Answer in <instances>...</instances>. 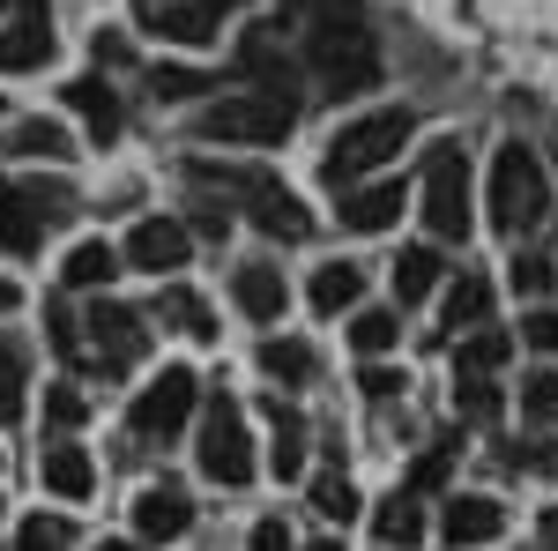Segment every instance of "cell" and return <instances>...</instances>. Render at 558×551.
I'll use <instances>...</instances> for the list:
<instances>
[{
    "instance_id": "obj_1",
    "label": "cell",
    "mask_w": 558,
    "mask_h": 551,
    "mask_svg": "<svg viewBox=\"0 0 558 551\" xmlns=\"http://www.w3.org/2000/svg\"><path fill=\"white\" fill-rule=\"evenodd\" d=\"M305 68L328 83V97H357L380 83V45L350 0H313L305 15Z\"/></svg>"
},
{
    "instance_id": "obj_2",
    "label": "cell",
    "mask_w": 558,
    "mask_h": 551,
    "mask_svg": "<svg viewBox=\"0 0 558 551\" xmlns=\"http://www.w3.org/2000/svg\"><path fill=\"white\" fill-rule=\"evenodd\" d=\"M194 179L202 187H216L223 202H239V209L254 216L268 239H305L313 231V216L299 209V194L276 179V171H239V165H194Z\"/></svg>"
},
{
    "instance_id": "obj_3",
    "label": "cell",
    "mask_w": 558,
    "mask_h": 551,
    "mask_svg": "<svg viewBox=\"0 0 558 551\" xmlns=\"http://www.w3.org/2000/svg\"><path fill=\"white\" fill-rule=\"evenodd\" d=\"M299 128V97L291 89H239V97H216V105H202V120H194V134L202 142H283V134Z\"/></svg>"
},
{
    "instance_id": "obj_4",
    "label": "cell",
    "mask_w": 558,
    "mask_h": 551,
    "mask_svg": "<svg viewBox=\"0 0 558 551\" xmlns=\"http://www.w3.org/2000/svg\"><path fill=\"white\" fill-rule=\"evenodd\" d=\"M410 134H417V120H410L402 105H387V112H365V120H350V128L328 142V157H320L328 187H336V194H350V187H357L365 171H380L387 157H395V149L410 142Z\"/></svg>"
},
{
    "instance_id": "obj_5",
    "label": "cell",
    "mask_w": 558,
    "mask_h": 551,
    "mask_svg": "<svg viewBox=\"0 0 558 551\" xmlns=\"http://www.w3.org/2000/svg\"><path fill=\"white\" fill-rule=\"evenodd\" d=\"M544 209H551V179L536 165V149L507 142L499 165H492V224H499L507 239H521L529 224H544Z\"/></svg>"
},
{
    "instance_id": "obj_6",
    "label": "cell",
    "mask_w": 558,
    "mask_h": 551,
    "mask_svg": "<svg viewBox=\"0 0 558 551\" xmlns=\"http://www.w3.org/2000/svg\"><path fill=\"white\" fill-rule=\"evenodd\" d=\"M68 209H75L68 187H45V179H0V247L31 254Z\"/></svg>"
},
{
    "instance_id": "obj_7",
    "label": "cell",
    "mask_w": 558,
    "mask_h": 551,
    "mask_svg": "<svg viewBox=\"0 0 558 551\" xmlns=\"http://www.w3.org/2000/svg\"><path fill=\"white\" fill-rule=\"evenodd\" d=\"M202 477L223 484V492L254 484V440H246V418H239L231 395H216L209 418H202Z\"/></svg>"
},
{
    "instance_id": "obj_8",
    "label": "cell",
    "mask_w": 558,
    "mask_h": 551,
    "mask_svg": "<svg viewBox=\"0 0 558 551\" xmlns=\"http://www.w3.org/2000/svg\"><path fill=\"white\" fill-rule=\"evenodd\" d=\"M425 224H432V239H470V165H462V142H439V149H432Z\"/></svg>"
},
{
    "instance_id": "obj_9",
    "label": "cell",
    "mask_w": 558,
    "mask_h": 551,
    "mask_svg": "<svg viewBox=\"0 0 558 551\" xmlns=\"http://www.w3.org/2000/svg\"><path fill=\"white\" fill-rule=\"evenodd\" d=\"M194 395H202V381L186 366H165V381H149L134 395V418H128L134 440H179L186 418H194Z\"/></svg>"
},
{
    "instance_id": "obj_10",
    "label": "cell",
    "mask_w": 558,
    "mask_h": 551,
    "mask_svg": "<svg viewBox=\"0 0 558 551\" xmlns=\"http://www.w3.org/2000/svg\"><path fill=\"white\" fill-rule=\"evenodd\" d=\"M89 350H97V366H105V373L142 366V350H149L142 313H134V306H112V298H97V306H89Z\"/></svg>"
},
{
    "instance_id": "obj_11",
    "label": "cell",
    "mask_w": 558,
    "mask_h": 551,
    "mask_svg": "<svg viewBox=\"0 0 558 551\" xmlns=\"http://www.w3.org/2000/svg\"><path fill=\"white\" fill-rule=\"evenodd\" d=\"M134 8H142V31H157V38L209 45L223 8H239V0H134Z\"/></svg>"
},
{
    "instance_id": "obj_12",
    "label": "cell",
    "mask_w": 558,
    "mask_h": 551,
    "mask_svg": "<svg viewBox=\"0 0 558 551\" xmlns=\"http://www.w3.org/2000/svg\"><path fill=\"white\" fill-rule=\"evenodd\" d=\"M45 60H52V8L45 0H23L15 23L0 31V75H31Z\"/></svg>"
},
{
    "instance_id": "obj_13",
    "label": "cell",
    "mask_w": 558,
    "mask_h": 551,
    "mask_svg": "<svg viewBox=\"0 0 558 551\" xmlns=\"http://www.w3.org/2000/svg\"><path fill=\"white\" fill-rule=\"evenodd\" d=\"M186 529H194V500L179 492L172 477H165V484H149V492L134 500V537H142V544H179Z\"/></svg>"
},
{
    "instance_id": "obj_14",
    "label": "cell",
    "mask_w": 558,
    "mask_h": 551,
    "mask_svg": "<svg viewBox=\"0 0 558 551\" xmlns=\"http://www.w3.org/2000/svg\"><path fill=\"white\" fill-rule=\"evenodd\" d=\"M186 254H194V239H186V224H172V216H142V224L128 231V261H134V268H149V276L179 268Z\"/></svg>"
},
{
    "instance_id": "obj_15",
    "label": "cell",
    "mask_w": 558,
    "mask_h": 551,
    "mask_svg": "<svg viewBox=\"0 0 558 551\" xmlns=\"http://www.w3.org/2000/svg\"><path fill=\"white\" fill-rule=\"evenodd\" d=\"M439 529H447V544H492V537H499V529H507V507H499V500H447V514H439Z\"/></svg>"
},
{
    "instance_id": "obj_16",
    "label": "cell",
    "mask_w": 558,
    "mask_h": 551,
    "mask_svg": "<svg viewBox=\"0 0 558 551\" xmlns=\"http://www.w3.org/2000/svg\"><path fill=\"white\" fill-rule=\"evenodd\" d=\"M38 477H45V492H60V500H89V492H97V469H89V455L75 440H52Z\"/></svg>"
},
{
    "instance_id": "obj_17",
    "label": "cell",
    "mask_w": 558,
    "mask_h": 551,
    "mask_svg": "<svg viewBox=\"0 0 558 551\" xmlns=\"http://www.w3.org/2000/svg\"><path fill=\"white\" fill-rule=\"evenodd\" d=\"M268 469H276L283 484H291V477L305 469V418L291 410V403H283V395L268 403Z\"/></svg>"
},
{
    "instance_id": "obj_18",
    "label": "cell",
    "mask_w": 558,
    "mask_h": 551,
    "mask_svg": "<svg viewBox=\"0 0 558 551\" xmlns=\"http://www.w3.org/2000/svg\"><path fill=\"white\" fill-rule=\"evenodd\" d=\"M402 216V179H380V187H350L343 194V224L350 231H387Z\"/></svg>"
},
{
    "instance_id": "obj_19",
    "label": "cell",
    "mask_w": 558,
    "mask_h": 551,
    "mask_svg": "<svg viewBox=\"0 0 558 551\" xmlns=\"http://www.w3.org/2000/svg\"><path fill=\"white\" fill-rule=\"evenodd\" d=\"M231 298H239V313L246 321H276L283 313V268H268V261H254V268H239V284H231Z\"/></svg>"
},
{
    "instance_id": "obj_20",
    "label": "cell",
    "mask_w": 558,
    "mask_h": 551,
    "mask_svg": "<svg viewBox=\"0 0 558 551\" xmlns=\"http://www.w3.org/2000/svg\"><path fill=\"white\" fill-rule=\"evenodd\" d=\"M68 105L89 120V134H97V142H112V134H120V89H112V83L83 75V83H68Z\"/></svg>"
},
{
    "instance_id": "obj_21",
    "label": "cell",
    "mask_w": 558,
    "mask_h": 551,
    "mask_svg": "<svg viewBox=\"0 0 558 551\" xmlns=\"http://www.w3.org/2000/svg\"><path fill=\"white\" fill-rule=\"evenodd\" d=\"M260 373L283 381V387H305V381H313V350H305L299 336H268V343H260Z\"/></svg>"
},
{
    "instance_id": "obj_22",
    "label": "cell",
    "mask_w": 558,
    "mask_h": 551,
    "mask_svg": "<svg viewBox=\"0 0 558 551\" xmlns=\"http://www.w3.org/2000/svg\"><path fill=\"white\" fill-rule=\"evenodd\" d=\"M365 298V276L350 268V261H328L320 276H313V313H350Z\"/></svg>"
},
{
    "instance_id": "obj_23",
    "label": "cell",
    "mask_w": 558,
    "mask_h": 551,
    "mask_svg": "<svg viewBox=\"0 0 558 551\" xmlns=\"http://www.w3.org/2000/svg\"><path fill=\"white\" fill-rule=\"evenodd\" d=\"M373 529H380V544H387V551H410L417 537H425V507H417L410 492H395V500L373 514Z\"/></svg>"
},
{
    "instance_id": "obj_24",
    "label": "cell",
    "mask_w": 558,
    "mask_h": 551,
    "mask_svg": "<svg viewBox=\"0 0 558 551\" xmlns=\"http://www.w3.org/2000/svg\"><path fill=\"white\" fill-rule=\"evenodd\" d=\"M507 350H514V343L499 336V328H476V336L462 343V358H454V381H492V373L507 366Z\"/></svg>"
},
{
    "instance_id": "obj_25",
    "label": "cell",
    "mask_w": 558,
    "mask_h": 551,
    "mask_svg": "<svg viewBox=\"0 0 558 551\" xmlns=\"http://www.w3.org/2000/svg\"><path fill=\"white\" fill-rule=\"evenodd\" d=\"M157 321H165V328H179V336H194V343H209V336H216L209 306H202L194 291H179V284H172L165 298H157Z\"/></svg>"
},
{
    "instance_id": "obj_26",
    "label": "cell",
    "mask_w": 558,
    "mask_h": 551,
    "mask_svg": "<svg viewBox=\"0 0 558 551\" xmlns=\"http://www.w3.org/2000/svg\"><path fill=\"white\" fill-rule=\"evenodd\" d=\"M60 276H68L75 291H97V284H112V276H120V254H112L105 239H89V247H75V254H68V268H60Z\"/></svg>"
},
{
    "instance_id": "obj_27",
    "label": "cell",
    "mask_w": 558,
    "mask_h": 551,
    "mask_svg": "<svg viewBox=\"0 0 558 551\" xmlns=\"http://www.w3.org/2000/svg\"><path fill=\"white\" fill-rule=\"evenodd\" d=\"M484 313H492V284H484V276H454V291H447V328H484Z\"/></svg>"
},
{
    "instance_id": "obj_28",
    "label": "cell",
    "mask_w": 558,
    "mask_h": 551,
    "mask_svg": "<svg viewBox=\"0 0 558 551\" xmlns=\"http://www.w3.org/2000/svg\"><path fill=\"white\" fill-rule=\"evenodd\" d=\"M432 284H439V254H432V247H410V254L395 261V298H402V306H417Z\"/></svg>"
},
{
    "instance_id": "obj_29",
    "label": "cell",
    "mask_w": 558,
    "mask_h": 551,
    "mask_svg": "<svg viewBox=\"0 0 558 551\" xmlns=\"http://www.w3.org/2000/svg\"><path fill=\"white\" fill-rule=\"evenodd\" d=\"M8 157H52V165H60V157H75V149H68V134L52 128V120H23V128L8 134Z\"/></svg>"
},
{
    "instance_id": "obj_30",
    "label": "cell",
    "mask_w": 558,
    "mask_h": 551,
    "mask_svg": "<svg viewBox=\"0 0 558 551\" xmlns=\"http://www.w3.org/2000/svg\"><path fill=\"white\" fill-rule=\"evenodd\" d=\"M23 387H31L23 343H0V424H15V418H23Z\"/></svg>"
},
{
    "instance_id": "obj_31",
    "label": "cell",
    "mask_w": 558,
    "mask_h": 551,
    "mask_svg": "<svg viewBox=\"0 0 558 551\" xmlns=\"http://www.w3.org/2000/svg\"><path fill=\"white\" fill-rule=\"evenodd\" d=\"M521 418L558 424V366H544V373H529V381H521Z\"/></svg>"
},
{
    "instance_id": "obj_32",
    "label": "cell",
    "mask_w": 558,
    "mask_h": 551,
    "mask_svg": "<svg viewBox=\"0 0 558 551\" xmlns=\"http://www.w3.org/2000/svg\"><path fill=\"white\" fill-rule=\"evenodd\" d=\"M395 336H402V321H395V313H380V306L350 321V343H357L365 358H380V350H395Z\"/></svg>"
},
{
    "instance_id": "obj_33",
    "label": "cell",
    "mask_w": 558,
    "mask_h": 551,
    "mask_svg": "<svg viewBox=\"0 0 558 551\" xmlns=\"http://www.w3.org/2000/svg\"><path fill=\"white\" fill-rule=\"evenodd\" d=\"M313 507L328 514V522H350V514H357V492H350L343 469H320V477H313Z\"/></svg>"
},
{
    "instance_id": "obj_34",
    "label": "cell",
    "mask_w": 558,
    "mask_h": 551,
    "mask_svg": "<svg viewBox=\"0 0 558 551\" xmlns=\"http://www.w3.org/2000/svg\"><path fill=\"white\" fill-rule=\"evenodd\" d=\"M75 544V529L60 522V514H31L23 529H15V551H68Z\"/></svg>"
},
{
    "instance_id": "obj_35",
    "label": "cell",
    "mask_w": 558,
    "mask_h": 551,
    "mask_svg": "<svg viewBox=\"0 0 558 551\" xmlns=\"http://www.w3.org/2000/svg\"><path fill=\"white\" fill-rule=\"evenodd\" d=\"M454 403H462V418H470V424L499 418V387H492V381H454Z\"/></svg>"
},
{
    "instance_id": "obj_36",
    "label": "cell",
    "mask_w": 558,
    "mask_h": 551,
    "mask_svg": "<svg viewBox=\"0 0 558 551\" xmlns=\"http://www.w3.org/2000/svg\"><path fill=\"white\" fill-rule=\"evenodd\" d=\"M447 463H454V455H447V447H432L425 463L410 469V484H402V492H410V500H425V492H439V484H447Z\"/></svg>"
},
{
    "instance_id": "obj_37",
    "label": "cell",
    "mask_w": 558,
    "mask_h": 551,
    "mask_svg": "<svg viewBox=\"0 0 558 551\" xmlns=\"http://www.w3.org/2000/svg\"><path fill=\"white\" fill-rule=\"evenodd\" d=\"M45 418H52V432H75V424H83V395L60 381L52 395H45Z\"/></svg>"
},
{
    "instance_id": "obj_38",
    "label": "cell",
    "mask_w": 558,
    "mask_h": 551,
    "mask_svg": "<svg viewBox=\"0 0 558 551\" xmlns=\"http://www.w3.org/2000/svg\"><path fill=\"white\" fill-rule=\"evenodd\" d=\"M514 291H521V298H544V291H551V261L521 254V261H514Z\"/></svg>"
},
{
    "instance_id": "obj_39",
    "label": "cell",
    "mask_w": 558,
    "mask_h": 551,
    "mask_svg": "<svg viewBox=\"0 0 558 551\" xmlns=\"http://www.w3.org/2000/svg\"><path fill=\"white\" fill-rule=\"evenodd\" d=\"M521 343L544 350V358H558V313H529V321H521Z\"/></svg>"
},
{
    "instance_id": "obj_40",
    "label": "cell",
    "mask_w": 558,
    "mask_h": 551,
    "mask_svg": "<svg viewBox=\"0 0 558 551\" xmlns=\"http://www.w3.org/2000/svg\"><path fill=\"white\" fill-rule=\"evenodd\" d=\"M194 89H209V75H194V68H157V97H194Z\"/></svg>"
},
{
    "instance_id": "obj_41",
    "label": "cell",
    "mask_w": 558,
    "mask_h": 551,
    "mask_svg": "<svg viewBox=\"0 0 558 551\" xmlns=\"http://www.w3.org/2000/svg\"><path fill=\"white\" fill-rule=\"evenodd\" d=\"M365 395H373V403H387V395H395V387H402V373H395V366H365Z\"/></svg>"
},
{
    "instance_id": "obj_42",
    "label": "cell",
    "mask_w": 558,
    "mask_h": 551,
    "mask_svg": "<svg viewBox=\"0 0 558 551\" xmlns=\"http://www.w3.org/2000/svg\"><path fill=\"white\" fill-rule=\"evenodd\" d=\"M254 551H291V529L268 514V522H254Z\"/></svg>"
},
{
    "instance_id": "obj_43",
    "label": "cell",
    "mask_w": 558,
    "mask_h": 551,
    "mask_svg": "<svg viewBox=\"0 0 558 551\" xmlns=\"http://www.w3.org/2000/svg\"><path fill=\"white\" fill-rule=\"evenodd\" d=\"M45 328H52V343H60V350H68V358H75V321H68V313H60V306H52V313H45Z\"/></svg>"
},
{
    "instance_id": "obj_44",
    "label": "cell",
    "mask_w": 558,
    "mask_h": 551,
    "mask_svg": "<svg viewBox=\"0 0 558 551\" xmlns=\"http://www.w3.org/2000/svg\"><path fill=\"white\" fill-rule=\"evenodd\" d=\"M223 224H231V216L216 209V202H202V209H194V231H209V239H223Z\"/></svg>"
},
{
    "instance_id": "obj_45",
    "label": "cell",
    "mask_w": 558,
    "mask_h": 551,
    "mask_svg": "<svg viewBox=\"0 0 558 551\" xmlns=\"http://www.w3.org/2000/svg\"><path fill=\"white\" fill-rule=\"evenodd\" d=\"M521 463H529V469H558V447H529Z\"/></svg>"
},
{
    "instance_id": "obj_46",
    "label": "cell",
    "mask_w": 558,
    "mask_h": 551,
    "mask_svg": "<svg viewBox=\"0 0 558 551\" xmlns=\"http://www.w3.org/2000/svg\"><path fill=\"white\" fill-rule=\"evenodd\" d=\"M544 544L558 551V507H544Z\"/></svg>"
},
{
    "instance_id": "obj_47",
    "label": "cell",
    "mask_w": 558,
    "mask_h": 551,
    "mask_svg": "<svg viewBox=\"0 0 558 551\" xmlns=\"http://www.w3.org/2000/svg\"><path fill=\"white\" fill-rule=\"evenodd\" d=\"M8 306H15V284H0V313H8Z\"/></svg>"
},
{
    "instance_id": "obj_48",
    "label": "cell",
    "mask_w": 558,
    "mask_h": 551,
    "mask_svg": "<svg viewBox=\"0 0 558 551\" xmlns=\"http://www.w3.org/2000/svg\"><path fill=\"white\" fill-rule=\"evenodd\" d=\"M305 551H343V544H336V537H320V544H305Z\"/></svg>"
},
{
    "instance_id": "obj_49",
    "label": "cell",
    "mask_w": 558,
    "mask_h": 551,
    "mask_svg": "<svg viewBox=\"0 0 558 551\" xmlns=\"http://www.w3.org/2000/svg\"><path fill=\"white\" fill-rule=\"evenodd\" d=\"M97 551H134V544H97Z\"/></svg>"
}]
</instances>
